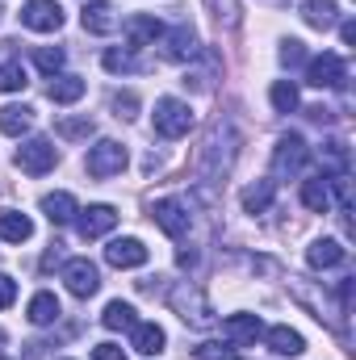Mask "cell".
<instances>
[{
    "label": "cell",
    "mask_w": 356,
    "mask_h": 360,
    "mask_svg": "<svg viewBox=\"0 0 356 360\" xmlns=\"http://www.w3.org/2000/svg\"><path fill=\"white\" fill-rule=\"evenodd\" d=\"M168 302H172V310H177L189 327H197V331L214 327V306H210V297L201 293V285H193V281H180L177 289L168 293Z\"/></svg>",
    "instance_id": "6da1fadb"
},
{
    "label": "cell",
    "mask_w": 356,
    "mask_h": 360,
    "mask_svg": "<svg viewBox=\"0 0 356 360\" xmlns=\"http://www.w3.org/2000/svg\"><path fill=\"white\" fill-rule=\"evenodd\" d=\"M151 117H155V134L160 139H184L193 130V109L184 101H177V96H160Z\"/></svg>",
    "instance_id": "7a4b0ae2"
},
{
    "label": "cell",
    "mask_w": 356,
    "mask_h": 360,
    "mask_svg": "<svg viewBox=\"0 0 356 360\" xmlns=\"http://www.w3.org/2000/svg\"><path fill=\"white\" fill-rule=\"evenodd\" d=\"M306 164H310L306 139H302V134H285V139L276 143V155H272V172H276V180H293Z\"/></svg>",
    "instance_id": "3957f363"
},
{
    "label": "cell",
    "mask_w": 356,
    "mask_h": 360,
    "mask_svg": "<svg viewBox=\"0 0 356 360\" xmlns=\"http://www.w3.org/2000/svg\"><path fill=\"white\" fill-rule=\"evenodd\" d=\"M306 84H314V89H344V84H348V63H344L336 51L314 55V59L306 63Z\"/></svg>",
    "instance_id": "277c9868"
},
{
    "label": "cell",
    "mask_w": 356,
    "mask_h": 360,
    "mask_svg": "<svg viewBox=\"0 0 356 360\" xmlns=\"http://www.w3.org/2000/svg\"><path fill=\"white\" fill-rule=\"evenodd\" d=\"M55 164H59V151H55L51 139H30V143L17 147V168L25 176H46Z\"/></svg>",
    "instance_id": "5b68a950"
},
{
    "label": "cell",
    "mask_w": 356,
    "mask_h": 360,
    "mask_svg": "<svg viewBox=\"0 0 356 360\" xmlns=\"http://www.w3.org/2000/svg\"><path fill=\"white\" fill-rule=\"evenodd\" d=\"M84 168H89V176H96V180L117 176V172L126 168V147H122V143H113V139H101V143L89 151Z\"/></svg>",
    "instance_id": "8992f818"
},
{
    "label": "cell",
    "mask_w": 356,
    "mask_h": 360,
    "mask_svg": "<svg viewBox=\"0 0 356 360\" xmlns=\"http://www.w3.org/2000/svg\"><path fill=\"white\" fill-rule=\"evenodd\" d=\"M151 218H155V226H160L168 239H184V235H189V205H184V201H177V197L155 201Z\"/></svg>",
    "instance_id": "52a82bcc"
},
{
    "label": "cell",
    "mask_w": 356,
    "mask_h": 360,
    "mask_svg": "<svg viewBox=\"0 0 356 360\" xmlns=\"http://www.w3.org/2000/svg\"><path fill=\"white\" fill-rule=\"evenodd\" d=\"M63 285H68L76 297H92V293L101 289V272H96L92 260L76 256V260H68V264H63Z\"/></svg>",
    "instance_id": "ba28073f"
},
{
    "label": "cell",
    "mask_w": 356,
    "mask_h": 360,
    "mask_svg": "<svg viewBox=\"0 0 356 360\" xmlns=\"http://www.w3.org/2000/svg\"><path fill=\"white\" fill-rule=\"evenodd\" d=\"M21 25L25 30H38V34H55L63 25V8L55 0H30L21 8Z\"/></svg>",
    "instance_id": "9c48e42d"
},
{
    "label": "cell",
    "mask_w": 356,
    "mask_h": 360,
    "mask_svg": "<svg viewBox=\"0 0 356 360\" xmlns=\"http://www.w3.org/2000/svg\"><path fill=\"white\" fill-rule=\"evenodd\" d=\"M160 38H164V59H172V63H193V59L201 55L197 34H193L189 25H177V30H168V34H160Z\"/></svg>",
    "instance_id": "30bf717a"
},
{
    "label": "cell",
    "mask_w": 356,
    "mask_h": 360,
    "mask_svg": "<svg viewBox=\"0 0 356 360\" xmlns=\"http://www.w3.org/2000/svg\"><path fill=\"white\" fill-rule=\"evenodd\" d=\"M113 226H117V210L113 205H89V210H80V222H76L80 239H101Z\"/></svg>",
    "instance_id": "8fae6325"
},
{
    "label": "cell",
    "mask_w": 356,
    "mask_h": 360,
    "mask_svg": "<svg viewBox=\"0 0 356 360\" xmlns=\"http://www.w3.org/2000/svg\"><path fill=\"white\" fill-rule=\"evenodd\" d=\"M105 260L113 269H143L147 264V248H143V239H113L105 248Z\"/></svg>",
    "instance_id": "7c38bea8"
},
{
    "label": "cell",
    "mask_w": 356,
    "mask_h": 360,
    "mask_svg": "<svg viewBox=\"0 0 356 360\" xmlns=\"http://www.w3.org/2000/svg\"><path fill=\"white\" fill-rule=\"evenodd\" d=\"M122 34H126V46L130 51H139V46H147V42H155L160 34H164V25L151 17V13H134L126 25H122Z\"/></svg>",
    "instance_id": "4fadbf2b"
},
{
    "label": "cell",
    "mask_w": 356,
    "mask_h": 360,
    "mask_svg": "<svg viewBox=\"0 0 356 360\" xmlns=\"http://www.w3.org/2000/svg\"><path fill=\"white\" fill-rule=\"evenodd\" d=\"M130 344H134V352H143V356H160L164 344H168V335H164V327H155V323H134V327H130Z\"/></svg>",
    "instance_id": "5bb4252c"
},
{
    "label": "cell",
    "mask_w": 356,
    "mask_h": 360,
    "mask_svg": "<svg viewBox=\"0 0 356 360\" xmlns=\"http://www.w3.org/2000/svg\"><path fill=\"white\" fill-rule=\"evenodd\" d=\"M302 205L310 210V214H327L331 210V180L323 176H310V180H302Z\"/></svg>",
    "instance_id": "9a60e30c"
},
{
    "label": "cell",
    "mask_w": 356,
    "mask_h": 360,
    "mask_svg": "<svg viewBox=\"0 0 356 360\" xmlns=\"http://www.w3.org/2000/svg\"><path fill=\"white\" fill-rule=\"evenodd\" d=\"M222 331L231 335V344H256L265 335V323H260V314H231Z\"/></svg>",
    "instance_id": "2e32d148"
},
{
    "label": "cell",
    "mask_w": 356,
    "mask_h": 360,
    "mask_svg": "<svg viewBox=\"0 0 356 360\" xmlns=\"http://www.w3.org/2000/svg\"><path fill=\"white\" fill-rule=\"evenodd\" d=\"M42 214H46L55 226H63V222H72V218L80 214V205H76L72 193H46V197H42Z\"/></svg>",
    "instance_id": "e0dca14e"
},
{
    "label": "cell",
    "mask_w": 356,
    "mask_h": 360,
    "mask_svg": "<svg viewBox=\"0 0 356 360\" xmlns=\"http://www.w3.org/2000/svg\"><path fill=\"white\" fill-rule=\"evenodd\" d=\"M80 21H84V30H89V34H113V30H117V17H113V8H109L105 0H92V4H84Z\"/></svg>",
    "instance_id": "ac0fdd59"
},
{
    "label": "cell",
    "mask_w": 356,
    "mask_h": 360,
    "mask_svg": "<svg viewBox=\"0 0 356 360\" xmlns=\"http://www.w3.org/2000/svg\"><path fill=\"white\" fill-rule=\"evenodd\" d=\"M265 340L276 356H302V352H306V340H302L293 327H272V331H265Z\"/></svg>",
    "instance_id": "d6986e66"
},
{
    "label": "cell",
    "mask_w": 356,
    "mask_h": 360,
    "mask_svg": "<svg viewBox=\"0 0 356 360\" xmlns=\"http://www.w3.org/2000/svg\"><path fill=\"white\" fill-rule=\"evenodd\" d=\"M302 17H306L310 30H331L336 17H340V4L336 0H306L302 4Z\"/></svg>",
    "instance_id": "ffe728a7"
},
{
    "label": "cell",
    "mask_w": 356,
    "mask_h": 360,
    "mask_svg": "<svg viewBox=\"0 0 356 360\" xmlns=\"http://www.w3.org/2000/svg\"><path fill=\"white\" fill-rule=\"evenodd\" d=\"M344 248L336 243V239H319V243H310V252H306V260H310V269H336V264H344Z\"/></svg>",
    "instance_id": "44dd1931"
},
{
    "label": "cell",
    "mask_w": 356,
    "mask_h": 360,
    "mask_svg": "<svg viewBox=\"0 0 356 360\" xmlns=\"http://www.w3.org/2000/svg\"><path fill=\"white\" fill-rule=\"evenodd\" d=\"M30 126H34V109H30V105H4V109H0V130H4V134L21 139Z\"/></svg>",
    "instance_id": "7402d4cb"
},
{
    "label": "cell",
    "mask_w": 356,
    "mask_h": 360,
    "mask_svg": "<svg viewBox=\"0 0 356 360\" xmlns=\"http://www.w3.org/2000/svg\"><path fill=\"white\" fill-rule=\"evenodd\" d=\"M59 314H63V310H59V297H55V293H34V297H30V323H34V327H51Z\"/></svg>",
    "instance_id": "603a6c76"
},
{
    "label": "cell",
    "mask_w": 356,
    "mask_h": 360,
    "mask_svg": "<svg viewBox=\"0 0 356 360\" xmlns=\"http://www.w3.org/2000/svg\"><path fill=\"white\" fill-rule=\"evenodd\" d=\"M30 235H34V222L25 214H17V210L13 214H0V239L4 243H25Z\"/></svg>",
    "instance_id": "cb8c5ba5"
},
{
    "label": "cell",
    "mask_w": 356,
    "mask_h": 360,
    "mask_svg": "<svg viewBox=\"0 0 356 360\" xmlns=\"http://www.w3.org/2000/svg\"><path fill=\"white\" fill-rule=\"evenodd\" d=\"M84 89H89V84H84L80 76H59V80L46 89V96H51L55 105H76V101L84 96Z\"/></svg>",
    "instance_id": "d4e9b609"
},
{
    "label": "cell",
    "mask_w": 356,
    "mask_h": 360,
    "mask_svg": "<svg viewBox=\"0 0 356 360\" xmlns=\"http://www.w3.org/2000/svg\"><path fill=\"white\" fill-rule=\"evenodd\" d=\"M272 197H276V180H256V184L243 193V210H248V214H265L268 205H272Z\"/></svg>",
    "instance_id": "484cf974"
},
{
    "label": "cell",
    "mask_w": 356,
    "mask_h": 360,
    "mask_svg": "<svg viewBox=\"0 0 356 360\" xmlns=\"http://www.w3.org/2000/svg\"><path fill=\"white\" fill-rule=\"evenodd\" d=\"M101 323H105L109 331H130L139 319H134V306H130V302H109L105 314H101Z\"/></svg>",
    "instance_id": "4316f807"
},
{
    "label": "cell",
    "mask_w": 356,
    "mask_h": 360,
    "mask_svg": "<svg viewBox=\"0 0 356 360\" xmlns=\"http://www.w3.org/2000/svg\"><path fill=\"white\" fill-rule=\"evenodd\" d=\"M92 130H96V126H92V117H59V122H55V134H59V139H68V143L89 139Z\"/></svg>",
    "instance_id": "83f0119b"
},
{
    "label": "cell",
    "mask_w": 356,
    "mask_h": 360,
    "mask_svg": "<svg viewBox=\"0 0 356 360\" xmlns=\"http://www.w3.org/2000/svg\"><path fill=\"white\" fill-rule=\"evenodd\" d=\"M268 96H272V109H276V113H293V109H298V84H293V80H276Z\"/></svg>",
    "instance_id": "f1b7e54d"
},
{
    "label": "cell",
    "mask_w": 356,
    "mask_h": 360,
    "mask_svg": "<svg viewBox=\"0 0 356 360\" xmlns=\"http://www.w3.org/2000/svg\"><path fill=\"white\" fill-rule=\"evenodd\" d=\"M21 89H25V68L17 59L0 63V92H21Z\"/></svg>",
    "instance_id": "f546056e"
},
{
    "label": "cell",
    "mask_w": 356,
    "mask_h": 360,
    "mask_svg": "<svg viewBox=\"0 0 356 360\" xmlns=\"http://www.w3.org/2000/svg\"><path fill=\"white\" fill-rule=\"evenodd\" d=\"M193 356L197 360H239V348L235 344H197Z\"/></svg>",
    "instance_id": "4dcf8cb0"
},
{
    "label": "cell",
    "mask_w": 356,
    "mask_h": 360,
    "mask_svg": "<svg viewBox=\"0 0 356 360\" xmlns=\"http://www.w3.org/2000/svg\"><path fill=\"white\" fill-rule=\"evenodd\" d=\"M34 63H38V72L55 76V72L63 68V51H59V46H38V51H34Z\"/></svg>",
    "instance_id": "1f68e13d"
},
{
    "label": "cell",
    "mask_w": 356,
    "mask_h": 360,
    "mask_svg": "<svg viewBox=\"0 0 356 360\" xmlns=\"http://www.w3.org/2000/svg\"><path fill=\"white\" fill-rule=\"evenodd\" d=\"M101 63H105L113 76H122V72H139L134 55H130V51H117V46H113V51H105V59H101Z\"/></svg>",
    "instance_id": "d6a6232c"
},
{
    "label": "cell",
    "mask_w": 356,
    "mask_h": 360,
    "mask_svg": "<svg viewBox=\"0 0 356 360\" xmlns=\"http://www.w3.org/2000/svg\"><path fill=\"white\" fill-rule=\"evenodd\" d=\"M218 25H239V0H205Z\"/></svg>",
    "instance_id": "836d02e7"
},
{
    "label": "cell",
    "mask_w": 356,
    "mask_h": 360,
    "mask_svg": "<svg viewBox=\"0 0 356 360\" xmlns=\"http://www.w3.org/2000/svg\"><path fill=\"white\" fill-rule=\"evenodd\" d=\"M134 109H139V96L134 92H117L113 96V117H134Z\"/></svg>",
    "instance_id": "e575fe53"
},
{
    "label": "cell",
    "mask_w": 356,
    "mask_h": 360,
    "mask_svg": "<svg viewBox=\"0 0 356 360\" xmlns=\"http://www.w3.org/2000/svg\"><path fill=\"white\" fill-rule=\"evenodd\" d=\"M302 59H306L302 42H298V38H289V42L281 46V63H285V68H293V63H302Z\"/></svg>",
    "instance_id": "d590c367"
},
{
    "label": "cell",
    "mask_w": 356,
    "mask_h": 360,
    "mask_svg": "<svg viewBox=\"0 0 356 360\" xmlns=\"http://www.w3.org/2000/svg\"><path fill=\"white\" fill-rule=\"evenodd\" d=\"M13 302H17V281L8 272H0V310H8Z\"/></svg>",
    "instance_id": "8d00e7d4"
},
{
    "label": "cell",
    "mask_w": 356,
    "mask_h": 360,
    "mask_svg": "<svg viewBox=\"0 0 356 360\" xmlns=\"http://www.w3.org/2000/svg\"><path fill=\"white\" fill-rule=\"evenodd\" d=\"M92 356H96V360H126V352H122L117 344H96V348H92Z\"/></svg>",
    "instance_id": "74e56055"
},
{
    "label": "cell",
    "mask_w": 356,
    "mask_h": 360,
    "mask_svg": "<svg viewBox=\"0 0 356 360\" xmlns=\"http://www.w3.org/2000/svg\"><path fill=\"white\" fill-rule=\"evenodd\" d=\"M340 38H344V46H352V42H356V25H352V21H344V25H340Z\"/></svg>",
    "instance_id": "f35d334b"
}]
</instances>
